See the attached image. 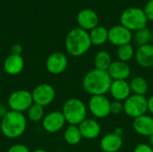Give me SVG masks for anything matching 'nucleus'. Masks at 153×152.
Wrapping results in <instances>:
<instances>
[{"mask_svg":"<svg viewBox=\"0 0 153 152\" xmlns=\"http://www.w3.org/2000/svg\"><path fill=\"white\" fill-rule=\"evenodd\" d=\"M134 42L139 46H143V45H147L150 44L151 40L152 39V34L150 29H148L147 27L143 28L137 31H135L134 37H133Z\"/></svg>","mask_w":153,"mask_h":152,"instance_id":"nucleus-26","label":"nucleus"},{"mask_svg":"<svg viewBox=\"0 0 153 152\" xmlns=\"http://www.w3.org/2000/svg\"><path fill=\"white\" fill-rule=\"evenodd\" d=\"M115 133H117V135H120V136H122L123 135V133H124V131H123V129L121 128V127H117L116 129H115V132H114Z\"/></svg>","mask_w":153,"mask_h":152,"instance_id":"nucleus-35","label":"nucleus"},{"mask_svg":"<svg viewBox=\"0 0 153 152\" xmlns=\"http://www.w3.org/2000/svg\"><path fill=\"white\" fill-rule=\"evenodd\" d=\"M3 67L4 72L9 75H18L24 68V60L22 55H9L4 61Z\"/></svg>","mask_w":153,"mask_h":152,"instance_id":"nucleus-18","label":"nucleus"},{"mask_svg":"<svg viewBox=\"0 0 153 152\" xmlns=\"http://www.w3.org/2000/svg\"><path fill=\"white\" fill-rule=\"evenodd\" d=\"M77 23L84 30H91L99 25V16L94 10L82 9L77 14Z\"/></svg>","mask_w":153,"mask_h":152,"instance_id":"nucleus-13","label":"nucleus"},{"mask_svg":"<svg viewBox=\"0 0 153 152\" xmlns=\"http://www.w3.org/2000/svg\"><path fill=\"white\" fill-rule=\"evenodd\" d=\"M31 92L26 90H18L12 92L7 99V107L9 110L23 113L26 112L33 104Z\"/></svg>","mask_w":153,"mask_h":152,"instance_id":"nucleus-7","label":"nucleus"},{"mask_svg":"<svg viewBox=\"0 0 153 152\" xmlns=\"http://www.w3.org/2000/svg\"><path fill=\"white\" fill-rule=\"evenodd\" d=\"M89 35L93 46H101L108 41V30L104 26L98 25L90 30Z\"/></svg>","mask_w":153,"mask_h":152,"instance_id":"nucleus-21","label":"nucleus"},{"mask_svg":"<svg viewBox=\"0 0 153 152\" xmlns=\"http://www.w3.org/2000/svg\"><path fill=\"white\" fill-rule=\"evenodd\" d=\"M66 121L62 111H51L45 115L41 121L43 129L48 133H56L65 125Z\"/></svg>","mask_w":153,"mask_h":152,"instance_id":"nucleus-10","label":"nucleus"},{"mask_svg":"<svg viewBox=\"0 0 153 152\" xmlns=\"http://www.w3.org/2000/svg\"><path fill=\"white\" fill-rule=\"evenodd\" d=\"M31 94L33 102L45 108L55 100L56 90L48 83H41L34 88Z\"/></svg>","mask_w":153,"mask_h":152,"instance_id":"nucleus-9","label":"nucleus"},{"mask_svg":"<svg viewBox=\"0 0 153 152\" xmlns=\"http://www.w3.org/2000/svg\"><path fill=\"white\" fill-rule=\"evenodd\" d=\"M26 112H27V115H26L27 119L33 123L42 121V119L45 116L44 108L35 103H33Z\"/></svg>","mask_w":153,"mask_h":152,"instance_id":"nucleus-25","label":"nucleus"},{"mask_svg":"<svg viewBox=\"0 0 153 152\" xmlns=\"http://www.w3.org/2000/svg\"><path fill=\"white\" fill-rule=\"evenodd\" d=\"M32 152H48V151H45V150H43V149H37V150L33 151Z\"/></svg>","mask_w":153,"mask_h":152,"instance_id":"nucleus-37","label":"nucleus"},{"mask_svg":"<svg viewBox=\"0 0 153 152\" xmlns=\"http://www.w3.org/2000/svg\"><path fill=\"white\" fill-rule=\"evenodd\" d=\"M109 93L111 97L114 99V100L121 101L124 102L131 94V88L130 84L127 81H112L110 89H109Z\"/></svg>","mask_w":153,"mask_h":152,"instance_id":"nucleus-15","label":"nucleus"},{"mask_svg":"<svg viewBox=\"0 0 153 152\" xmlns=\"http://www.w3.org/2000/svg\"><path fill=\"white\" fill-rule=\"evenodd\" d=\"M112 81L108 71L94 68L85 73L82 81V86L84 91L91 96L106 95L109 92Z\"/></svg>","mask_w":153,"mask_h":152,"instance_id":"nucleus-1","label":"nucleus"},{"mask_svg":"<svg viewBox=\"0 0 153 152\" xmlns=\"http://www.w3.org/2000/svg\"><path fill=\"white\" fill-rule=\"evenodd\" d=\"M152 41H153V36H152Z\"/></svg>","mask_w":153,"mask_h":152,"instance_id":"nucleus-38","label":"nucleus"},{"mask_svg":"<svg viewBox=\"0 0 153 152\" xmlns=\"http://www.w3.org/2000/svg\"><path fill=\"white\" fill-rule=\"evenodd\" d=\"M137 64L143 68H152L153 67V45L147 44L135 50L134 55Z\"/></svg>","mask_w":153,"mask_h":152,"instance_id":"nucleus-17","label":"nucleus"},{"mask_svg":"<svg viewBox=\"0 0 153 152\" xmlns=\"http://www.w3.org/2000/svg\"><path fill=\"white\" fill-rule=\"evenodd\" d=\"M149 144L153 148V134L149 136Z\"/></svg>","mask_w":153,"mask_h":152,"instance_id":"nucleus-36","label":"nucleus"},{"mask_svg":"<svg viewBox=\"0 0 153 152\" xmlns=\"http://www.w3.org/2000/svg\"><path fill=\"white\" fill-rule=\"evenodd\" d=\"M133 37L132 31L121 24L115 25L108 30V41L117 47L130 44Z\"/></svg>","mask_w":153,"mask_h":152,"instance_id":"nucleus-12","label":"nucleus"},{"mask_svg":"<svg viewBox=\"0 0 153 152\" xmlns=\"http://www.w3.org/2000/svg\"><path fill=\"white\" fill-rule=\"evenodd\" d=\"M133 128L139 135L145 137L151 136L153 134V117L148 115H143L134 119Z\"/></svg>","mask_w":153,"mask_h":152,"instance_id":"nucleus-20","label":"nucleus"},{"mask_svg":"<svg viewBox=\"0 0 153 152\" xmlns=\"http://www.w3.org/2000/svg\"><path fill=\"white\" fill-rule=\"evenodd\" d=\"M62 113L68 125H79L87 118L88 107L82 99L71 98L65 102L62 108Z\"/></svg>","mask_w":153,"mask_h":152,"instance_id":"nucleus-4","label":"nucleus"},{"mask_svg":"<svg viewBox=\"0 0 153 152\" xmlns=\"http://www.w3.org/2000/svg\"><path fill=\"white\" fill-rule=\"evenodd\" d=\"M8 111H9L8 107L6 105H4V104L0 103V119H2L6 115V113Z\"/></svg>","mask_w":153,"mask_h":152,"instance_id":"nucleus-33","label":"nucleus"},{"mask_svg":"<svg viewBox=\"0 0 153 152\" xmlns=\"http://www.w3.org/2000/svg\"><path fill=\"white\" fill-rule=\"evenodd\" d=\"M22 52V47L16 43V44H13L11 47V54H13V55H21Z\"/></svg>","mask_w":153,"mask_h":152,"instance_id":"nucleus-32","label":"nucleus"},{"mask_svg":"<svg viewBox=\"0 0 153 152\" xmlns=\"http://www.w3.org/2000/svg\"><path fill=\"white\" fill-rule=\"evenodd\" d=\"M82 139V133L79 130L78 125H69L64 132V140L69 145H77Z\"/></svg>","mask_w":153,"mask_h":152,"instance_id":"nucleus-22","label":"nucleus"},{"mask_svg":"<svg viewBox=\"0 0 153 152\" xmlns=\"http://www.w3.org/2000/svg\"><path fill=\"white\" fill-rule=\"evenodd\" d=\"M110 104L111 102L106 95L91 96L88 103V110L95 118H106L111 114Z\"/></svg>","mask_w":153,"mask_h":152,"instance_id":"nucleus-8","label":"nucleus"},{"mask_svg":"<svg viewBox=\"0 0 153 152\" xmlns=\"http://www.w3.org/2000/svg\"><path fill=\"white\" fill-rule=\"evenodd\" d=\"M27 120L23 113L9 110L0 122V129L3 135L8 139L21 137L27 129Z\"/></svg>","mask_w":153,"mask_h":152,"instance_id":"nucleus-3","label":"nucleus"},{"mask_svg":"<svg viewBox=\"0 0 153 152\" xmlns=\"http://www.w3.org/2000/svg\"><path fill=\"white\" fill-rule=\"evenodd\" d=\"M143 11L146 14L148 21L153 22V0H149L146 3L145 6L143 8Z\"/></svg>","mask_w":153,"mask_h":152,"instance_id":"nucleus-29","label":"nucleus"},{"mask_svg":"<svg viewBox=\"0 0 153 152\" xmlns=\"http://www.w3.org/2000/svg\"><path fill=\"white\" fill-rule=\"evenodd\" d=\"M6 152H30L29 148L24 144H13L11 146Z\"/></svg>","mask_w":153,"mask_h":152,"instance_id":"nucleus-30","label":"nucleus"},{"mask_svg":"<svg viewBox=\"0 0 153 152\" xmlns=\"http://www.w3.org/2000/svg\"><path fill=\"white\" fill-rule=\"evenodd\" d=\"M148 22L143 9L139 7L126 8L120 15V24L131 31H137L145 28Z\"/></svg>","mask_w":153,"mask_h":152,"instance_id":"nucleus-5","label":"nucleus"},{"mask_svg":"<svg viewBox=\"0 0 153 152\" xmlns=\"http://www.w3.org/2000/svg\"><path fill=\"white\" fill-rule=\"evenodd\" d=\"M147 104H148V111L153 115V95L151 96L149 99H148V101H147Z\"/></svg>","mask_w":153,"mask_h":152,"instance_id":"nucleus-34","label":"nucleus"},{"mask_svg":"<svg viewBox=\"0 0 153 152\" xmlns=\"http://www.w3.org/2000/svg\"><path fill=\"white\" fill-rule=\"evenodd\" d=\"M65 46L67 53L72 56L79 57L83 56L92 46L89 31L80 27L72 29L65 37Z\"/></svg>","mask_w":153,"mask_h":152,"instance_id":"nucleus-2","label":"nucleus"},{"mask_svg":"<svg viewBox=\"0 0 153 152\" xmlns=\"http://www.w3.org/2000/svg\"><path fill=\"white\" fill-rule=\"evenodd\" d=\"M46 69L53 75H59L63 73L68 65V58L62 52H55L49 55L46 60Z\"/></svg>","mask_w":153,"mask_h":152,"instance_id":"nucleus-11","label":"nucleus"},{"mask_svg":"<svg viewBox=\"0 0 153 152\" xmlns=\"http://www.w3.org/2000/svg\"><path fill=\"white\" fill-rule=\"evenodd\" d=\"M112 62L113 61H112L111 55L106 50L99 51L95 55L94 60H93L95 68L99 70H103V71H108Z\"/></svg>","mask_w":153,"mask_h":152,"instance_id":"nucleus-23","label":"nucleus"},{"mask_svg":"<svg viewBox=\"0 0 153 152\" xmlns=\"http://www.w3.org/2000/svg\"><path fill=\"white\" fill-rule=\"evenodd\" d=\"M124 112V103L121 101L114 100L110 104V113L113 115H119Z\"/></svg>","mask_w":153,"mask_h":152,"instance_id":"nucleus-28","label":"nucleus"},{"mask_svg":"<svg viewBox=\"0 0 153 152\" xmlns=\"http://www.w3.org/2000/svg\"><path fill=\"white\" fill-rule=\"evenodd\" d=\"M117 55L119 61L127 63L134 56L135 50H134V47L132 46V44L130 43V44H126V45L118 47Z\"/></svg>","mask_w":153,"mask_h":152,"instance_id":"nucleus-27","label":"nucleus"},{"mask_svg":"<svg viewBox=\"0 0 153 152\" xmlns=\"http://www.w3.org/2000/svg\"><path fill=\"white\" fill-rule=\"evenodd\" d=\"M79 130L83 139L94 140L100 135L101 126L100 123L93 118H86L79 125Z\"/></svg>","mask_w":153,"mask_h":152,"instance_id":"nucleus-14","label":"nucleus"},{"mask_svg":"<svg viewBox=\"0 0 153 152\" xmlns=\"http://www.w3.org/2000/svg\"><path fill=\"white\" fill-rule=\"evenodd\" d=\"M123 146V138L115 133L104 135L100 142V147L103 152H118Z\"/></svg>","mask_w":153,"mask_h":152,"instance_id":"nucleus-19","label":"nucleus"},{"mask_svg":"<svg viewBox=\"0 0 153 152\" xmlns=\"http://www.w3.org/2000/svg\"><path fill=\"white\" fill-rule=\"evenodd\" d=\"M133 152H153V148L147 143H140L138 144Z\"/></svg>","mask_w":153,"mask_h":152,"instance_id":"nucleus-31","label":"nucleus"},{"mask_svg":"<svg viewBox=\"0 0 153 152\" xmlns=\"http://www.w3.org/2000/svg\"><path fill=\"white\" fill-rule=\"evenodd\" d=\"M130 88L133 94L145 96V94L148 92L149 90V84L145 78L143 76H135L134 77L130 82Z\"/></svg>","mask_w":153,"mask_h":152,"instance_id":"nucleus-24","label":"nucleus"},{"mask_svg":"<svg viewBox=\"0 0 153 152\" xmlns=\"http://www.w3.org/2000/svg\"><path fill=\"white\" fill-rule=\"evenodd\" d=\"M148 99L145 96L131 94L124 103V112L131 118H137L148 112Z\"/></svg>","mask_w":153,"mask_h":152,"instance_id":"nucleus-6","label":"nucleus"},{"mask_svg":"<svg viewBox=\"0 0 153 152\" xmlns=\"http://www.w3.org/2000/svg\"><path fill=\"white\" fill-rule=\"evenodd\" d=\"M108 73L113 81H126L131 75V67L126 62L113 61L108 69Z\"/></svg>","mask_w":153,"mask_h":152,"instance_id":"nucleus-16","label":"nucleus"}]
</instances>
